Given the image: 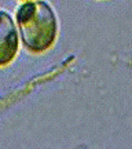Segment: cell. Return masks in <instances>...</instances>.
I'll list each match as a JSON object with an SVG mask.
<instances>
[{
  "mask_svg": "<svg viewBox=\"0 0 132 149\" xmlns=\"http://www.w3.org/2000/svg\"><path fill=\"white\" fill-rule=\"evenodd\" d=\"M22 44L30 53H43L57 39L58 22L53 8L43 0L26 1L15 14Z\"/></svg>",
  "mask_w": 132,
  "mask_h": 149,
  "instance_id": "6da1fadb",
  "label": "cell"
},
{
  "mask_svg": "<svg viewBox=\"0 0 132 149\" xmlns=\"http://www.w3.org/2000/svg\"><path fill=\"white\" fill-rule=\"evenodd\" d=\"M18 51V35L10 14L0 10V66L10 64Z\"/></svg>",
  "mask_w": 132,
  "mask_h": 149,
  "instance_id": "7a4b0ae2",
  "label": "cell"
}]
</instances>
